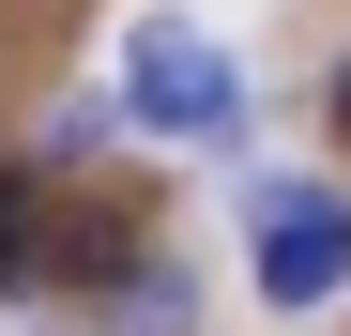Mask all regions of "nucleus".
Wrapping results in <instances>:
<instances>
[{
	"mask_svg": "<svg viewBox=\"0 0 351 336\" xmlns=\"http://www.w3.org/2000/svg\"><path fill=\"white\" fill-rule=\"evenodd\" d=\"M123 107H138L153 138H245V77H229V46L184 31V16H138V46H123Z\"/></svg>",
	"mask_w": 351,
	"mask_h": 336,
	"instance_id": "1",
	"label": "nucleus"
},
{
	"mask_svg": "<svg viewBox=\"0 0 351 336\" xmlns=\"http://www.w3.org/2000/svg\"><path fill=\"white\" fill-rule=\"evenodd\" d=\"M245 245H260V306H336L351 291V184H260Z\"/></svg>",
	"mask_w": 351,
	"mask_h": 336,
	"instance_id": "2",
	"label": "nucleus"
},
{
	"mask_svg": "<svg viewBox=\"0 0 351 336\" xmlns=\"http://www.w3.org/2000/svg\"><path fill=\"white\" fill-rule=\"evenodd\" d=\"M336 123H351V62H336Z\"/></svg>",
	"mask_w": 351,
	"mask_h": 336,
	"instance_id": "3",
	"label": "nucleus"
}]
</instances>
